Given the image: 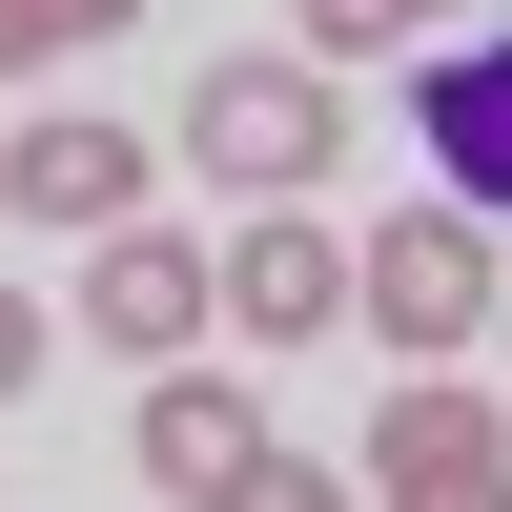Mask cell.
I'll return each instance as SVG.
<instances>
[{
  "label": "cell",
  "instance_id": "6da1fadb",
  "mask_svg": "<svg viewBox=\"0 0 512 512\" xmlns=\"http://www.w3.org/2000/svg\"><path fill=\"white\" fill-rule=\"evenodd\" d=\"M185 164H226L246 205H308L328 164H349V103H328L308 62H205L185 82Z\"/></svg>",
  "mask_w": 512,
  "mask_h": 512
},
{
  "label": "cell",
  "instance_id": "7a4b0ae2",
  "mask_svg": "<svg viewBox=\"0 0 512 512\" xmlns=\"http://www.w3.org/2000/svg\"><path fill=\"white\" fill-rule=\"evenodd\" d=\"M349 472H369V512H512V410H472L451 369H410Z\"/></svg>",
  "mask_w": 512,
  "mask_h": 512
},
{
  "label": "cell",
  "instance_id": "3957f363",
  "mask_svg": "<svg viewBox=\"0 0 512 512\" xmlns=\"http://www.w3.org/2000/svg\"><path fill=\"white\" fill-rule=\"evenodd\" d=\"M349 308L390 328V349H472L492 328V226L472 205H390V226L349 246Z\"/></svg>",
  "mask_w": 512,
  "mask_h": 512
},
{
  "label": "cell",
  "instance_id": "277c9868",
  "mask_svg": "<svg viewBox=\"0 0 512 512\" xmlns=\"http://www.w3.org/2000/svg\"><path fill=\"white\" fill-rule=\"evenodd\" d=\"M82 328H103V349H144V369H185V328H226V267H205L185 226H103Z\"/></svg>",
  "mask_w": 512,
  "mask_h": 512
},
{
  "label": "cell",
  "instance_id": "5b68a950",
  "mask_svg": "<svg viewBox=\"0 0 512 512\" xmlns=\"http://www.w3.org/2000/svg\"><path fill=\"white\" fill-rule=\"evenodd\" d=\"M267 451H287V431L226 390V369H144V492H185V512H205V492L267 472Z\"/></svg>",
  "mask_w": 512,
  "mask_h": 512
},
{
  "label": "cell",
  "instance_id": "8992f818",
  "mask_svg": "<svg viewBox=\"0 0 512 512\" xmlns=\"http://www.w3.org/2000/svg\"><path fill=\"white\" fill-rule=\"evenodd\" d=\"M144 164L164 144H123V123H21V164H0V205H21V226H144Z\"/></svg>",
  "mask_w": 512,
  "mask_h": 512
},
{
  "label": "cell",
  "instance_id": "52a82bcc",
  "mask_svg": "<svg viewBox=\"0 0 512 512\" xmlns=\"http://www.w3.org/2000/svg\"><path fill=\"white\" fill-rule=\"evenodd\" d=\"M226 328H246V349H308V328H349V246H328L308 205H267V226L226 246Z\"/></svg>",
  "mask_w": 512,
  "mask_h": 512
},
{
  "label": "cell",
  "instance_id": "ba28073f",
  "mask_svg": "<svg viewBox=\"0 0 512 512\" xmlns=\"http://www.w3.org/2000/svg\"><path fill=\"white\" fill-rule=\"evenodd\" d=\"M410 123H431V185L492 226V205H512V41H451V62L410 82Z\"/></svg>",
  "mask_w": 512,
  "mask_h": 512
},
{
  "label": "cell",
  "instance_id": "9c48e42d",
  "mask_svg": "<svg viewBox=\"0 0 512 512\" xmlns=\"http://www.w3.org/2000/svg\"><path fill=\"white\" fill-rule=\"evenodd\" d=\"M123 21H144V0H0V82H21V62H82V41H123Z\"/></svg>",
  "mask_w": 512,
  "mask_h": 512
},
{
  "label": "cell",
  "instance_id": "30bf717a",
  "mask_svg": "<svg viewBox=\"0 0 512 512\" xmlns=\"http://www.w3.org/2000/svg\"><path fill=\"white\" fill-rule=\"evenodd\" d=\"M287 21H308V62H390V41L431 21V0H287Z\"/></svg>",
  "mask_w": 512,
  "mask_h": 512
},
{
  "label": "cell",
  "instance_id": "8fae6325",
  "mask_svg": "<svg viewBox=\"0 0 512 512\" xmlns=\"http://www.w3.org/2000/svg\"><path fill=\"white\" fill-rule=\"evenodd\" d=\"M369 472H308V451H267V472H246V492H205V512H349Z\"/></svg>",
  "mask_w": 512,
  "mask_h": 512
},
{
  "label": "cell",
  "instance_id": "7c38bea8",
  "mask_svg": "<svg viewBox=\"0 0 512 512\" xmlns=\"http://www.w3.org/2000/svg\"><path fill=\"white\" fill-rule=\"evenodd\" d=\"M41 349H62V308H21V287H0V390H41Z\"/></svg>",
  "mask_w": 512,
  "mask_h": 512
}]
</instances>
